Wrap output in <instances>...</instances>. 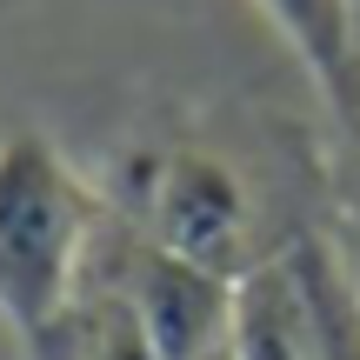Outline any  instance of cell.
I'll use <instances>...</instances> for the list:
<instances>
[{"label": "cell", "mask_w": 360, "mask_h": 360, "mask_svg": "<svg viewBox=\"0 0 360 360\" xmlns=\"http://www.w3.org/2000/svg\"><path fill=\"white\" fill-rule=\"evenodd\" d=\"M141 207H147V240L193 260V267H214L227 281L260 267L254 260V200H247V180L227 160L200 154V147L160 154L147 167Z\"/></svg>", "instance_id": "7a4b0ae2"}, {"label": "cell", "mask_w": 360, "mask_h": 360, "mask_svg": "<svg viewBox=\"0 0 360 360\" xmlns=\"http://www.w3.org/2000/svg\"><path fill=\"white\" fill-rule=\"evenodd\" d=\"M274 20V34L294 47V60L314 74V87L340 107V120L360 114V53H354V0H254Z\"/></svg>", "instance_id": "5b68a950"}, {"label": "cell", "mask_w": 360, "mask_h": 360, "mask_svg": "<svg viewBox=\"0 0 360 360\" xmlns=\"http://www.w3.org/2000/svg\"><path fill=\"white\" fill-rule=\"evenodd\" d=\"M233 360H314V321L300 294L294 254L260 260L233 287Z\"/></svg>", "instance_id": "277c9868"}, {"label": "cell", "mask_w": 360, "mask_h": 360, "mask_svg": "<svg viewBox=\"0 0 360 360\" xmlns=\"http://www.w3.org/2000/svg\"><path fill=\"white\" fill-rule=\"evenodd\" d=\"M354 53H360V0H354Z\"/></svg>", "instance_id": "30bf717a"}, {"label": "cell", "mask_w": 360, "mask_h": 360, "mask_svg": "<svg viewBox=\"0 0 360 360\" xmlns=\"http://www.w3.org/2000/svg\"><path fill=\"white\" fill-rule=\"evenodd\" d=\"M347 141H354V167H360V114H347Z\"/></svg>", "instance_id": "9c48e42d"}, {"label": "cell", "mask_w": 360, "mask_h": 360, "mask_svg": "<svg viewBox=\"0 0 360 360\" xmlns=\"http://www.w3.org/2000/svg\"><path fill=\"white\" fill-rule=\"evenodd\" d=\"M60 334L74 340V360H160L154 347H147V334H141V321H134V307L127 300H101V307H87V314H67L60 321Z\"/></svg>", "instance_id": "52a82bcc"}, {"label": "cell", "mask_w": 360, "mask_h": 360, "mask_svg": "<svg viewBox=\"0 0 360 360\" xmlns=\"http://www.w3.org/2000/svg\"><path fill=\"white\" fill-rule=\"evenodd\" d=\"M233 287L240 281H227L214 267H193V260L167 254V247L141 240L120 300L134 307L147 347L160 360H214L233 340Z\"/></svg>", "instance_id": "3957f363"}, {"label": "cell", "mask_w": 360, "mask_h": 360, "mask_svg": "<svg viewBox=\"0 0 360 360\" xmlns=\"http://www.w3.org/2000/svg\"><path fill=\"white\" fill-rule=\"evenodd\" d=\"M101 200L40 134L0 141V327L27 347L53 334L80 300Z\"/></svg>", "instance_id": "6da1fadb"}, {"label": "cell", "mask_w": 360, "mask_h": 360, "mask_svg": "<svg viewBox=\"0 0 360 360\" xmlns=\"http://www.w3.org/2000/svg\"><path fill=\"white\" fill-rule=\"evenodd\" d=\"M334 254H340V274H347L354 300H360V200H347V220L334 233Z\"/></svg>", "instance_id": "ba28073f"}, {"label": "cell", "mask_w": 360, "mask_h": 360, "mask_svg": "<svg viewBox=\"0 0 360 360\" xmlns=\"http://www.w3.org/2000/svg\"><path fill=\"white\" fill-rule=\"evenodd\" d=\"M294 274H300L307 321H314V360H360V300L340 274L334 240H300Z\"/></svg>", "instance_id": "8992f818"}, {"label": "cell", "mask_w": 360, "mask_h": 360, "mask_svg": "<svg viewBox=\"0 0 360 360\" xmlns=\"http://www.w3.org/2000/svg\"><path fill=\"white\" fill-rule=\"evenodd\" d=\"M214 360H233V347H227V354H214Z\"/></svg>", "instance_id": "8fae6325"}]
</instances>
